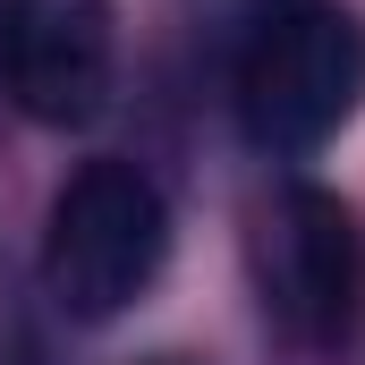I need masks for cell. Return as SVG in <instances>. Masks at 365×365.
Here are the masks:
<instances>
[{
    "mask_svg": "<svg viewBox=\"0 0 365 365\" xmlns=\"http://www.w3.org/2000/svg\"><path fill=\"white\" fill-rule=\"evenodd\" d=\"M162 255H170V204L136 162H86L51 195L43 280H51L60 314H77V323L128 314L153 289Z\"/></svg>",
    "mask_w": 365,
    "mask_h": 365,
    "instance_id": "obj_2",
    "label": "cell"
},
{
    "mask_svg": "<svg viewBox=\"0 0 365 365\" xmlns=\"http://www.w3.org/2000/svg\"><path fill=\"white\" fill-rule=\"evenodd\" d=\"M272 306L306 349H340L365 306V247L340 195L289 187L272 221Z\"/></svg>",
    "mask_w": 365,
    "mask_h": 365,
    "instance_id": "obj_4",
    "label": "cell"
},
{
    "mask_svg": "<svg viewBox=\"0 0 365 365\" xmlns=\"http://www.w3.org/2000/svg\"><path fill=\"white\" fill-rule=\"evenodd\" d=\"M0 86L43 128H86L110 102V0H0Z\"/></svg>",
    "mask_w": 365,
    "mask_h": 365,
    "instance_id": "obj_3",
    "label": "cell"
},
{
    "mask_svg": "<svg viewBox=\"0 0 365 365\" xmlns=\"http://www.w3.org/2000/svg\"><path fill=\"white\" fill-rule=\"evenodd\" d=\"M230 93L264 153H314L365 102V26L349 0H247L230 43Z\"/></svg>",
    "mask_w": 365,
    "mask_h": 365,
    "instance_id": "obj_1",
    "label": "cell"
},
{
    "mask_svg": "<svg viewBox=\"0 0 365 365\" xmlns=\"http://www.w3.org/2000/svg\"><path fill=\"white\" fill-rule=\"evenodd\" d=\"M153 365H195V357H153Z\"/></svg>",
    "mask_w": 365,
    "mask_h": 365,
    "instance_id": "obj_5",
    "label": "cell"
}]
</instances>
